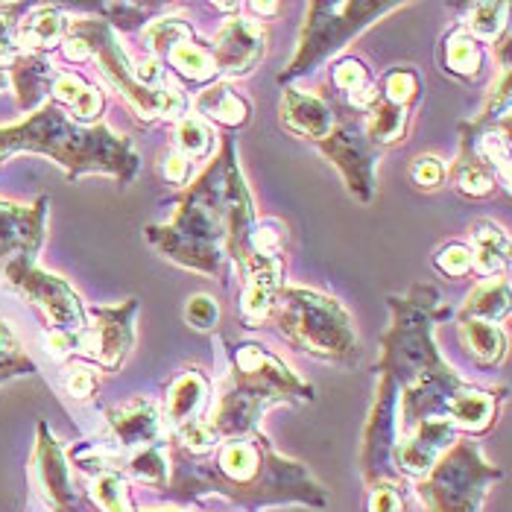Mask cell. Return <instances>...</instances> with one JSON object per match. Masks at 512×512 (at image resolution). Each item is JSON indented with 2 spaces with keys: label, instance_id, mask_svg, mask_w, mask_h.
I'll use <instances>...</instances> for the list:
<instances>
[{
  "label": "cell",
  "instance_id": "1",
  "mask_svg": "<svg viewBox=\"0 0 512 512\" xmlns=\"http://www.w3.org/2000/svg\"><path fill=\"white\" fill-rule=\"evenodd\" d=\"M255 223L258 214L237 164L235 141L223 138L220 156L179 199L173 220L150 226L144 235L167 261L223 281L229 261L243 264Z\"/></svg>",
  "mask_w": 512,
  "mask_h": 512
},
{
  "label": "cell",
  "instance_id": "2",
  "mask_svg": "<svg viewBox=\"0 0 512 512\" xmlns=\"http://www.w3.org/2000/svg\"><path fill=\"white\" fill-rule=\"evenodd\" d=\"M170 498H202L223 495L255 512L264 504L299 501L308 507H325L328 495L302 463L281 457L264 434L223 439L208 457H191L173 451V480L167 486Z\"/></svg>",
  "mask_w": 512,
  "mask_h": 512
},
{
  "label": "cell",
  "instance_id": "3",
  "mask_svg": "<svg viewBox=\"0 0 512 512\" xmlns=\"http://www.w3.org/2000/svg\"><path fill=\"white\" fill-rule=\"evenodd\" d=\"M21 150L50 156L68 170V179L103 173L129 185L141 167L129 138L115 135L106 123L79 126L53 103L39 106L21 123L0 126V161Z\"/></svg>",
  "mask_w": 512,
  "mask_h": 512
},
{
  "label": "cell",
  "instance_id": "4",
  "mask_svg": "<svg viewBox=\"0 0 512 512\" xmlns=\"http://www.w3.org/2000/svg\"><path fill=\"white\" fill-rule=\"evenodd\" d=\"M62 56L68 62L94 59L112 85L123 94V100L144 120H170L179 123L188 112V97L179 85L167 82L161 91L141 85L135 77V62L120 47L118 33L103 18H74L68 21V33L62 39Z\"/></svg>",
  "mask_w": 512,
  "mask_h": 512
},
{
  "label": "cell",
  "instance_id": "5",
  "mask_svg": "<svg viewBox=\"0 0 512 512\" xmlns=\"http://www.w3.org/2000/svg\"><path fill=\"white\" fill-rule=\"evenodd\" d=\"M390 311L393 325L381 340V360L375 366L381 375H390L404 390L422 378L451 369L439 355L434 340L436 322L448 316V308H442L436 287L416 284L404 299L390 296Z\"/></svg>",
  "mask_w": 512,
  "mask_h": 512
},
{
  "label": "cell",
  "instance_id": "6",
  "mask_svg": "<svg viewBox=\"0 0 512 512\" xmlns=\"http://www.w3.org/2000/svg\"><path fill=\"white\" fill-rule=\"evenodd\" d=\"M270 316H276L281 334L308 355L340 363L357 357L355 322L331 296L308 287H281Z\"/></svg>",
  "mask_w": 512,
  "mask_h": 512
},
{
  "label": "cell",
  "instance_id": "7",
  "mask_svg": "<svg viewBox=\"0 0 512 512\" xmlns=\"http://www.w3.org/2000/svg\"><path fill=\"white\" fill-rule=\"evenodd\" d=\"M401 9V3H381V0H316L308 6V18L299 36V47L287 71L278 74V82H290L311 74L328 56L343 50V44L355 39L381 15Z\"/></svg>",
  "mask_w": 512,
  "mask_h": 512
},
{
  "label": "cell",
  "instance_id": "8",
  "mask_svg": "<svg viewBox=\"0 0 512 512\" xmlns=\"http://www.w3.org/2000/svg\"><path fill=\"white\" fill-rule=\"evenodd\" d=\"M501 477L472 439H457L419 483L425 512H480L489 486Z\"/></svg>",
  "mask_w": 512,
  "mask_h": 512
},
{
  "label": "cell",
  "instance_id": "9",
  "mask_svg": "<svg viewBox=\"0 0 512 512\" xmlns=\"http://www.w3.org/2000/svg\"><path fill=\"white\" fill-rule=\"evenodd\" d=\"M226 390L243 395L261 407L278 401H311L314 387L302 381L284 360L258 343L232 346V372Z\"/></svg>",
  "mask_w": 512,
  "mask_h": 512
},
{
  "label": "cell",
  "instance_id": "10",
  "mask_svg": "<svg viewBox=\"0 0 512 512\" xmlns=\"http://www.w3.org/2000/svg\"><path fill=\"white\" fill-rule=\"evenodd\" d=\"M3 278L30 305L39 308L44 319H47L50 334H71V337H77L79 331L88 325V314H85V305L77 296V290L65 278L41 270L39 264H36V258L15 255L6 264Z\"/></svg>",
  "mask_w": 512,
  "mask_h": 512
},
{
  "label": "cell",
  "instance_id": "11",
  "mask_svg": "<svg viewBox=\"0 0 512 512\" xmlns=\"http://www.w3.org/2000/svg\"><path fill=\"white\" fill-rule=\"evenodd\" d=\"M398 401H401V387L390 375H381L363 428V451H360V469L369 486L395 483L401 477L395 472L393 460L395 442H398Z\"/></svg>",
  "mask_w": 512,
  "mask_h": 512
},
{
  "label": "cell",
  "instance_id": "12",
  "mask_svg": "<svg viewBox=\"0 0 512 512\" xmlns=\"http://www.w3.org/2000/svg\"><path fill=\"white\" fill-rule=\"evenodd\" d=\"M91 322L77 334L74 355L97 360L103 369H118L135 346V314L138 299H126L120 305H97L91 311Z\"/></svg>",
  "mask_w": 512,
  "mask_h": 512
},
{
  "label": "cell",
  "instance_id": "13",
  "mask_svg": "<svg viewBox=\"0 0 512 512\" xmlns=\"http://www.w3.org/2000/svg\"><path fill=\"white\" fill-rule=\"evenodd\" d=\"M144 44L150 56L164 68L170 65L179 77L191 82H217V65L211 47L197 39L185 18H161L144 30Z\"/></svg>",
  "mask_w": 512,
  "mask_h": 512
},
{
  "label": "cell",
  "instance_id": "14",
  "mask_svg": "<svg viewBox=\"0 0 512 512\" xmlns=\"http://www.w3.org/2000/svg\"><path fill=\"white\" fill-rule=\"evenodd\" d=\"M322 150V156L331 158V164L343 173V182L349 188V194L360 202H372L378 179V147L369 144L363 126L357 120H346V123H334L331 135L322 138L316 144Z\"/></svg>",
  "mask_w": 512,
  "mask_h": 512
},
{
  "label": "cell",
  "instance_id": "15",
  "mask_svg": "<svg viewBox=\"0 0 512 512\" xmlns=\"http://www.w3.org/2000/svg\"><path fill=\"white\" fill-rule=\"evenodd\" d=\"M208 47H211L214 65H217V82L246 77L261 65V59L267 53V33L255 21L232 18L220 27L214 41H208Z\"/></svg>",
  "mask_w": 512,
  "mask_h": 512
},
{
  "label": "cell",
  "instance_id": "16",
  "mask_svg": "<svg viewBox=\"0 0 512 512\" xmlns=\"http://www.w3.org/2000/svg\"><path fill=\"white\" fill-rule=\"evenodd\" d=\"M460 439V431L445 419H425L395 442V472L407 477H425L436 460Z\"/></svg>",
  "mask_w": 512,
  "mask_h": 512
},
{
  "label": "cell",
  "instance_id": "17",
  "mask_svg": "<svg viewBox=\"0 0 512 512\" xmlns=\"http://www.w3.org/2000/svg\"><path fill=\"white\" fill-rule=\"evenodd\" d=\"M240 267L246 270L240 316L249 328H258L261 322L270 319L278 293L284 287V258L267 252H246Z\"/></svg>",
  "mask_w": 512,
  "mask_h": 512
},
{
  "label": "cell",
  "instance_id": "18",
  "mask_svg": "<svg viewBox=\"0 0 512 512\" xmlns=\"http://www.w3.org/2000/svg\"><path fill=\"white\" fill-rule=\"evenodd\" d=\"M36 472H39L41 495H44L47 507H53V512H82V504H79L77 492H74L68 457H65L62 445L56 442V436L50 434V428L44 422L39 425Z\"/></svg>",
  "mask_w": 512,
  "mask_h": 512
},
{
  "label": "cell",
  "instance_id": "19",
  "mask_svg": "<svg viewBox=\"0 0 512 512\" xmlns=\"http://www.w3.org/2000/svg\"><path fill=\"white\" fill-rule=\"evenodd\" d=\"M50 199L39 197L33 205H18L0 199V258L27 255L36 258L44 243V220Z\"/></svg>",
  "mask_w": 512,
  "mask_h": 512
},
{
  "label": "cell",
  "instance_id": "20",
  "mask_svg": "<svg viewBox=\"0 0 512 512\" xmlns=\"http://www.w3.org/2000/svg\"><path fill=\"white\" fill-rule=\"evenodd\" d=\"M281 126L299 138H311V141H322L331 135L334 129V112L331 106L316 97L311 91H302V88H284L281 94Z\"/></svg>",
  "mask_w": 512,
  "mask_h": 512
},
{
  "label": "cell",
  "instance_id": "21",
  "mask_svg": "<svg viewBox=\"0 0 512 512\" xmlns=\"http://www.w3.org/2000/svg\"><path fill=\"white\" fill-rule=\"evenodd\" d=\"M109 425L118 436L120 448H150L158 445V439L164 434L158 407L150 398H132L120 407H112L109 413Z\"/></svg>",
  "mask_w": 512,
  "mask_h": 512
},
{
  "label": "cell",
  "instance_id": "22",
  "mask_svg": "<svg viewBox=\"0 0 512 512\" xmlns=\"http://www.w3.org/2000/svg\"><path fill=\"white\" fill-rule=\"evenodd\" d=\"M211 384L199 369H188L179 378H173L167 390V404H164V419L173 428V434L191 422H199V413L208 401Z\"/></svg>",
  "mask_w": 512,
  "mask_h": 512
},
{
  "label": "cell",
  "instance_id": "23",
  "mask_svg": "<svg viewBox=\"0 0 512 512\" xmlns=\"http://www.w3.org/2000/svg\"><path fill=\"white\" fill-rule=\"evenodd\" d=\"M50 97H53V106H59L62 112L68 109L74 115V123H79V126H94L106 109L100 88L88 85L77 74H65V71H59L53 79Z\"/></svg>",
  "mask_w": 512,
  "mask_h": 512
},
{
  "label": "cell",
  "instance_id": "24",
  "mask_svg": "<svg viewBox=\"0 0 512 512\" xmlns=\"http://www.w3.org/2000/svg\"><path fill=\"white\" fill-rule=\"evenodd\" d=\"M68 33V18L59 6H36L21 24H18V47L21 53L47 56L56 50Z\"/></svg>",
  "mask_w": 512,
  "mask_h": 512
},
{
  "label": "cell",
  "instance_id": "25",
  "mask_svg": "<svg viewBox=\"0 0 512 512\" xmlns=\"http://www.w3.org/2000/svg\"><path fill=\"white\" fill-rule=\"evenodd\" d=\"M197 109L199 115H205L211 123H217L223 129H240L252 118L249 100L229 82H211L197 97Z\"/></svg>",
  "mask_w": 512,
  "mask_h": 512
},
{
  "label": "cell",
  "instance_id": "26",
  "mask_svg": "<svg viewBox=\"0 0 512 512\" xmlns=\"http://www.w3.org/2000/svg\"><path fill=\"white\" fill-rule=\"evenodd\" d=\"M472 240V270L477 276H498L510 261V237L492 220H477L469 229Z\"/></svg>",
  "mask_w": 512,
  "mask_h": 512
},
{
  "label": "cell",
  "instance_id": "27",
  "mask_svg": "<svg viewBox=\"0 0 512 512\" xmlns=\"http://www.w3.org/2000/svg\"><path fill=\"white\" fill-rule=\"evenodd\" d=\"M12 74V85L18 94V106L21 109H33L44 94H50L53 79H56V68L50 65L47 56H36V53H21L18 62L9 68Z\"/></svg>",
  "mask_w": 512,
  "mask_h": 512
},
{
  "label": "cell",
  "instance_id": "28",
  "mask_svg": "<svg viewBox=\"0 0 512 512\" xmlns=\"http://www.w3.org/2000/svg\"><path fill=\"white\" fill-rule=\"evenodd\" d=\"M457 334H460L463 349L480 366H495L507 355V334L501 325L480 322V319H460Z\"/></svg>",
  "mask_w": 512,
  "mask_h": 512
},
{
  "label": "cell",
  "instance_id": "29",
  "mask_svg": "<svg viewBox=\"0 0 512 512\" xmlns=\"http://www.w3.org/2000/svg\"><path fill=\"white\" fill-rule=\"evenodd\" d=\"M407 123H410V109H401V106H393V103H387V100L378 97L366 109V120L360 126H363L369 144L381 150V147H390V144L404 141Z\"/></svg>",
  "mask_w": 512,
  "mask_h": 512
},
{
  "label": "cell",
  "instance_id": "30",
  "mask_svg": "<svg viewBox=\"0 0 512 512\" xmlns=\"http://www.w3.org/2000/svg\"><path fill=\"white\" fill-rule=\"evenodd\" d=\"M331 82H334V88L340 94L349 97V103L355 109H360V112H366L378 100V79L372 77L369 68L360 59H355V56H346V59H340L334 65Z\"/></svg>",
  "mask_w": 512,
  "mask_h": 512
},
{
  "label": "cell",
  "instance_id": "31",
  "mask_svg": "<svg viewBox=\"0 0 512 512\" xmlns=\"http://www.w3.org/2000/svg\"><path fill=\"white\" fill-rule=\"evenodd\" d=\"M451 179H454V188L469 199L492 197L498 188L495 173L477 158V153L466 141H460V156L451 164Z\"/></svg>",
  "mask_w": 512,
  "mask_h": 512
},
{
  "label": "cell",
  "instance_id": "32",
  "mask_svg": "<svg viewBox=\"0 0 512 512\" xmlns=\"http://www.w3.org/2000/svg\"><path fill=\"white\" fill-rule=\"evenodd\" d=\"M507 311H510V281L507 278H489L469 293V299L460 308L457 319H480V322L498 325V319H504Z\"/></svg>",
  "mask_w": 512,
  "mask_h": 512
},
{
  "label": "cell",
  "instance_id": "33",
  "mask_svg": "<svg viewBox=\"0 0 512 512\" xmlns=\"http://www.w3.org/2000/svg\"><path fill=\"white\" fill-rule=\"evenodd\" d=\"M442 65L448 74L463 79H472L483 68V44L474 39L472 33L460 24L448 33V39L442 44Z\"/></svg>",
  "mask_w": 512,
  "mask_h": 512
},
{
  "label": "cell",
  "instance_id": "34",
  "mask_svg": "<svg viewBox=\"0 0 512 512\" xmlns=\"http://www.w3.org/2000/svg\"><path fill=\"white\" fill-rule=\"evenodd\" d=\"M88 495L103 512H135L132 498H129V483L115 469H103V472L91 474Z\"/></svg>",
  "mask_w": 512,
  "mask_h": 512
},
{
  "label": "cell",
  "instance_id": "35",
  "mask_svg": "<svg viewBox=\"0 0 512 512\" xmlns=\"http://www.w3.org/2000/svg\"><path fill=\"white\" fill-rule=\"evenodd\" d=\"M176 150L191 161L208 158L214 153V129L205 120L185 115L176 123Z\"/></svg>",
  "mask_w": 512,
  "mask_h": 512
},
{
  "label": "cell",
  "instance_id": "36",
  "mask_svg": "<svg viewBox=\"0 0 512 512\" xmlns=\"http://www.w3.org/2000/svg\"><path fill=\"white\" fill-rule=\"evenodd\" d=\"M507 15H510V3H474L463 27L483 44L501 36V30L507 27Z\"/></svg>",
  "mask_w": 512,
  "mask_h": 512
},
{
  "label": "cell",
  "instance_id": "37",
  "mask_svg": "<svg viewBox=\"0 0 512 512\" xmlns=\"http://www.w3.org/2000/svg\"><path fill=\"white\" fill-rule=\"evenodd\" d=\"M419 91H422V79L413 68H393L381 77V85H378V97L401 109H410Z\"/></svg>",
  "mask_w": 512,
  "mask_h": 512
},
{
  "label": "cell",
  "instance_id": "38",
  "mask_svg": "<svg viewBox=\"0 0 512 512\" xmlns=\"http://www.w3.org/2000/svg\"><path fill=\"white\" fill-rule=\"evenodd\" d=\"M129 474L147 486H164L167 483V457L158 445H150V448H141L129 457L126 463Z\"/></svg>",
  "mask_w": 512,
  "mask_h": 512
},
{
  "label": "cell",
  "instance_id": "39",
  "mask_svg": "<svg viewBox=\"0 0 512 512\" xmlns=\"http://www.w3.org/2000/svg\"><path fill=\"white\" fill-rule=\"evenodd\" d=\"M27 6H3L0 9V74L6 68H12L21 56V47H18V15L24 12Z\"/></svg>",
  "mask_w": 512,
  "mask_h": 512
},
{
  "label": "cell",
  "instance_id": "40",
  "mask_svg": "<svg viewBox=\"0 0 512 512\" xmlns=\"http://www.w3.org/2000/svg\"><path fill=\"white\" fill-rule=\"evenodd\" d=\"M217 445H220V436L214 434L208 428V422H202V419L176 431V448L191 457H208Z\"/></svg>",
  "mask_w": 512,
  "mask_h": 512
},
{
  "label": "cell",
  "instance_id": "41",
  "mask_svg": "<svg viewBox=\"0 0 512 512\" xmlns=\"http://www.w3.org/2000/svg\"><path fill=\"white\" fill-rule=\"evenodd\" d=\"M410 182L419 191H439L448 179V167L439 156H416L410 161Z\"/></svg>",
  "mask_w": 512,
  "mask_h": 512
},
{
  "label": "cell",
  "instance_id": "42",
  "mask_svg": "<svg viewBox=\"0 0 512 512\" xmlns=\"http://www.w3.org/2000/svg\"><path fill=\"white\" fill-rule=\"evenodd\" d=\"M436 270L448 278H463L472 273V249L466 243H448L436 252Z\"/></svg>",
  "mask_w": 512,
  "mask_h": 512
},
{
  "label": "cell",
  "instance_id": "43",
  "mask_svg": "<svg viewBox=\"0 0 512 512\" xmlns=\"http://www.w3.org/2000/svg\"><path fill=\"white\" fill-rule=\"evenodd\" d=\"M100 12L106 15L103 21L115 30H135L138 24L147 21V12H156V6H144V3H103Z\"/></svg>",
  "mask_w": 512,
  "mask_h": 512
},
{
  "label": "cell",
  "instance_id": "44",
  "mask_svg": "<svg viewBox=\"0 0 512 512\" xmlns=\"http://www.w3.org/2000/svg\"><path fill=\"white\" fill-rule=\"evenodd\" d=\"M185 322L197 331H214L220 322V305L211 296H194L185 305Z\"/></svg>",
  "mask_w": 512,
  "mask_h": 512
},
{
  "label": "cell",
  "instance_id": "45",
  "mask_svg": "<svg viewBox=\"0 0 512 512\" xmlns=\"http://www.w3.org/2000/svg\"><path fill=\"white\" fill-rule=\"evenodd\" d=\"M369 489L366 512H404V498L395 483H375Z\"/></svg>",
  "mask_w": 512,
  "mask_h": 512
},
{
  "label": "cell",
  "instance_id": "46",
  "mask_svg": "<svg viewBox=\"0 0 512 512\" xmlns=\"http://www.w3.org/2000/svg\"><path fill=\"white\" fill-rule=\"evenodd\" d=\"M191 167H194V161L182 156L176 147L167 150V153L161 156V161H158V170H161V176H164L170 185H185V182L191 179Z\"/></svg>",
  "mask_w": 512,
  "mask_h": 512
},
{
  "label": "cell",
  "instance_id": "47",
  "mask_svg": "<svg viewBox=\"0 0 512 512\" xmlns=\"http://www.w3.org/2000/svg\"><path fill=\"white\" fill-rule=\"evenodd\" d=\"M65 390H68L71 398H79V401L91 398V395L97 393V375H94V369H88V366H71L65 372Z\"/></svg>",
  "mask_w": 512,
  "mask_h": 512
},
{
  "label": "cell",
  "instance_id": "48",
  "mask_svg": "<svg viewBox=\"0 0 512 512\" xmlns=\"http://www.w3.org/2000/svg\"><path fill=\"white\" fill-rule=\"evenodd\" d=\"M36 372V363L27 355H9V352H0V381H9V378H18V375H30Z\"/></svg>",
  "mask_w": 512,
  "mask_h": 512
},
{
  "label": "cell",
  "instance_id": "49",
  "mask_svg": "<svg viewBox=\"0 0 512 512\" xmlns=\"http://www.w3.org/2000/svg\"><path fill=\"white\" fill-rule=\"evenodd\" d=\"M0 352L18 355V340H15V334L6 328V322H0Z\"/></svg>",
  "mask_w": 512,
  "mask_h": 512
},
{
  "label": "cell",
  "instance_id": "50",
  "mask_svg": "<svg viewBox=\"0 0 512 512\" xmlns=\"http://www.w3.org/2000/svg\"><path fill=\"white\" fill-rule=\"evenodd\" d=\"M246 9H252L255 15H261V18H264V15H276L278 9H281V3H258V0H255V3H249Z\"/></svg>",
  "mask_w": 512,
  "mask_h": 512
},
{
  "label": "cell",
  "instance_id": "51",
  "mask_svg": "<svg viewBox=\"0 0 512 512\" xmlns=\"http://www.w3.org/2000/svg\"><path fill=\"white\" fill-rule=\"evenodd\" d=\"M150 512H158V510H150Z\"/></svg>",
  "mask_w": 512,
  "mask_h": 512
}]
</instances>
